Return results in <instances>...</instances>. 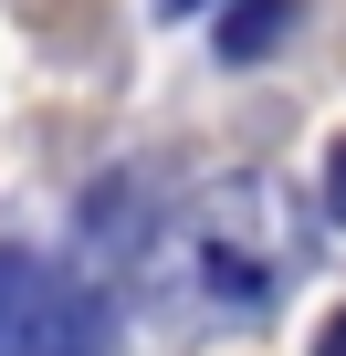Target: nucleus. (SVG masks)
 Segmentation results:
<instances>
[{
  "label": "nucleus",
  "mask_w": 346,
  "mask_h": 356,
  "mask_svg": "<svg viewBox=\"0 0 346 356\" xmlns=\"http://www.w3.org/2000/svg\"><path fill=\"white\" fill-rule=\"evenodd\" d=\"M325 210H336V220H346V147H336V157H325Z\"/></svg>",
  "instance_id": "obj_5"
},
{
  "label": "nucleus",
  "mask_w": 346,
  "mask_h": 356,
  "mask_svg": "<svg viewBox=\"0 0 346 356\" xmlns=\"http://www.w3.org/2000/svg\"><path fill=\"white\" fill-rule=\"evenodd\" d=\"M42 293H53V273H42L32 252H0V356H11V346L32 335V314H42Z\"/></svg>",
  "instance_id": "obj_3"
},
{
  "label": "nucleus",
  "mask_w": 346,
  "mask_h": 356,
  "mask_svg": "<svg viewBox=\"0 0 346 356\" xmlns=\"http://www.w3.org/2000/svg\"><path fill=\"white\" fill-rule=\"evenodd\" d=\"M189 273L221 314H262L294 273H304V210L283 178H231L189 231Z\"/></svg>",
  "instance_id": "obj_1"
},
{
  "label": "nucleus",
  "mask_w": 346,
  "mask_h": 356,
  "mask_svg": "<svg viewBox=\"0 0 346 356\" xmlns=\"http://www.w3.org/2000/svg\"><path fill=\"white\" fill-rule=\"evenodd\" d=\"M315 356H346V314H336V325H325V335H315Z\"/></svg>",
  "instance_id": "obj_6"
},
{
  "label": "nucleus",
  "mask_w": 346,
  "mask_h": 356,
  "mask_svg": "<svg viewBox=\"0 0 346 356\" xmlns=\"http://www.w3.org/2000/svg\"><path fill=\"white\" fill-rule=\"evenodd\" d=\"M283 22H294V0H252V11H231V22H221V53H231V63H252Z\"/></svg>",
  "instance_id": "obj_4"
},
{
  "label": "nucleus",
  "mask_w": 346,
  "mask_h": 356,
  "mask_svg": "<svg viewBox=\"0 0 346 356\" xmlns=\"http://www.w3.org/2000/svg\"><path fill=\"white\" fill-rule=\"evenodd\" d=\"M157 11H168V22H179V11H200V0H157Z\"/></svg>",
  "instance_id": "obj_7"
},
{
  "label": "nucleus",
  "mask_w": 346,
  "mask_h": 356,
  "mask_svg": "<svg viewBox=\"0 0 346 356\" xmlns=\"http://www.w3.org/2000/svg\"><path fill=\"white\" fill-rule=\"evenodd\" d=\"M11 356H105V304L53 273V293H42V314H32V335H22Z\"/></svg>",
  "instance_id": "obj_2"
}]
</instances>
